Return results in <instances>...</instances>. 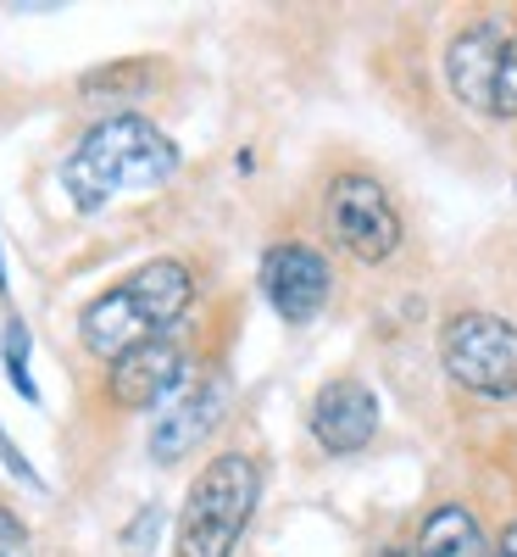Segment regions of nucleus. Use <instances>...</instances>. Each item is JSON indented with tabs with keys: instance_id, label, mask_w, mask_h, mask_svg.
<instances>
[{
	"instance_id": "obj_4",
	"label": "nucleus",
	"mask_w": 517,
	"mask_h": 557,
	"mask_svg": "<svg viewBox=\"0 0 517 557\" xmlns=\"http://www.w3.org/2000/svg\"><path fill=\"white\" fill-rule=\"evenodd\" d=\"M323 223L356 262H390L406 240L395 196L367 173H340L323 196Z\"/></svg>"
},
{
	"instance_id": "obj_14",
	"label": "nucleus",
	"mask_w": 517,
	"mask_h": 557,
	"mask_svg": "<svg viewBox=\"0 0 517 557\" xmlns=\"http://www.w3.org/2000/svg\"><path fill=\"white\" fill-rule=\"evenodd\" d=\"M0 541H7V546H23V524H17L12 513H0Z\"/></svg>"
},
{
	"instance_id": "obj_9",
	"label": "nucleus",
	"mask_w": 517,
	"mask_h": 557,
	"mask_svg": "<svg viewBox=\"0 0 517 557\" xmlns=\"http://www.w3.org/2000/svg\"><path fill=\"white\" fill-rule=\"evenodd\" d=\"M184 385H190V368H184V351L162 335V341H146L112 362V401L123 412H146V407H162L173 401Z\"/></svg>"
},
{
	"instance_id": "obj_11",
	"label": "nucleus",
	"mask_w": 517,
	"mask_h": 557,
	"mask_svg": "<svg viewBox=\"0 0 517 557\" xmlns=\"http://www.w3.org/2000/svg\"><path fill=\"white\" fill-rule=\"evenodd\" d=\"M412 557H495V546L484 541L479 519L467 513L462 502H445V507H434V513L417 524Z\"/></svg>"
},
{
	"instance_id": "obj_15",
	"label": "nucleus",
	"mask_w": 517,
	"mask_h": 557,
	"mask_svg": "<svg viewBox=\"0 0 517 557\" xmlns=\"http://www.w3.org/2000/svg\"><path fill=\"white\" fill-rule=\"evenodd\" d=\"M495 557H517V524L501 535V546H495Z\"/></svg>"
},
{
	"instance_id": "obj_1",
	"label": "nucleus",
	"mask_w": 517,
	"mask_h": 557,
	"mask_svg": "<svg viewBox=\"0 0 517 557\" xmlns=\"http://www.w3.org/2000/svg\"><path fill=\"white\" fill-rule=\"evenodd\" d=\"M178 173V146L146 117H106L96 123L73 157L62 162V184L73 207L96 212L117 196H139V190H156Z\"/></svg>"
},
{
	"instance_id": "obj_5",
	"label": "nucleus",
	"mask_w": 517,
	"mask_h": 557,
	"mask_svg": "<svg viewBox=\"0 0 517 557\" xmlns=\"http://www.w3.org/2000/svg\"><path fill=\"white\" fill-rule=\"evenodd\" d=\"M440 362L474 396H517V330L495 312H456L440 335Z\"/></svg>"
},
{
	"instance_id": "obj_13",
	"label": "nucleus",
	"mask_w": 517,
	"mask_h": 557,
	"mask_svg": "<svg viewBox=\"0 0 517 557\" xmlns=\"http://www.w3.org/2000/svg\"><path fill=\"white\" fill-rule=\"evenodd\" d=\"M490 117H517V34L506 39V57H501V78H495V107Z\"/></svg>"
},
{
	"instance_id": "obj_7",
	"label": "nucleus",
	"mask_w": 517,
	"mask_h": 557,
	"mask_svg": "<svg viewBox=\"0 0 517 557\" xmlns=\"http://www.w3.org/2000/svg\"><path fill=\"white\" fill-rule=\"evenodd\" d=\"M328 290H335V273H328V262L312 246L285 240L262 257V296L273 301V312L285 323H312L323 312Z\"/></svg>"
},
{
	"instance_id": "obj_2",
	"label": "nucleus",
	"mask_w": 517,
	"mask_h": 557,
	"mask_svg": "<svg viewBox=\"0 0 517 557\" xmlns=\"http://www.w3.org/2000/svg\"><path fill=\"white\" fill-rule=\"evenodd\" d=\"M190 301H196L190 268L173 262V257H162V262L134 268L123 285H112L106 296L89 301L84 318H78V335H84V346L96 351V357L117 362V357L134 351V346L162 341L173 323L190 312Z\"/></svg>"
},
{
	"instance_id": "obj_12",
	"label": "nucleus",
	"mask_w": 517,
	"mask_h": 557,
	"mask_svg": "<svg viewBox=\"0 0 517 557\" xmlns=\"http://www.w3.org/2000/svg\"><path fill=\"white\" fill-rule=\"evenodd\" d=\"M0 357H7V380L17 385V396L39 401V385H34V374H28V323H23V318L7 323V335H0Z\"/></svg>"
},
{
	"instance_id": "obj_3",
	"label": "nucleus",
	"mask_w": 517,
	"mask_h": 557,
	"mask_svg": "<svg viewBox=\"0 0 517 557\" xmlns=\"http://www.w3.org/2000/svg\"><path fill=\"white\" fill-rule=\"evenodd\" d=\"M256 491H262L256 457L251 451H217L196 474L190 496H184L173 552L178 557H234V546H240V535L256 513Z\"/></svg>"
},
{
	"instance_id": "obj_6",
	"label": "nucleus",
	"mask_w": 517,
	"mask_h": 557,
	"mask_svg": "<svg viewBox=\"0 0 517 557\" xmlns=\"http://www.w3.org/2000/svg\"><path fill=\"white\" fill-rule=\"evenodd\" d=\"M228 401H234V385L223 368H212V374L190 380L162 412H156V424H151V457L156 462H178V457H190L223 418H228Z\"/></svg>"
},
{
	"instance_id": "obj_8",
	"label": "nucleus",
	"mask_w": 517,
	"mask_h": 557,
	"mask_svg": "<svg viewBox=\"0 0 517 557\" xmlns=\"http://www.w3.org/2000/svg\"><path fill=\"white\" fill-rule=\"evenodd\" d=\"M306 424L317 435L323 451H335V457H351L362 451L373 435H379V396H373L362 380H328L317 396H312V412H306Z\"/></svg>"
},
{
	"instance_id": "obj_10",
	"label": "nucleus",
	"mask_w": 517,
	"mask_h": 557,
	"mask_svg": "<svg viewBox=\"0 0 517 557\" xmlns=\"http://www.w3.org/2000/svg\"><path fill=\"white\" fill-rule=\"evenodd\" d=\"M506 28L501 23H474L451 39L445 51V78H451V96L474 112L495 107V78H501V57H506Z\"/></svg>"
},
{
	"instance_id": "obj_16",
	"label": "nucleus",
	"mask_w": 517,
	"mask_h": 557,
	"mask_svg": "<svg viewBox=\"0 0 517 557\" xmlns=\"http://www.w3.org/2000/svg\"><path fill=\"white\" fill-rule=\"evenodd\" d=\"M0 290H7V268H0Z\"/></svg>"
}]
</instances>
